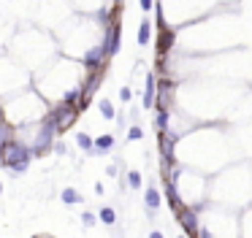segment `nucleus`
Masks as SVG:
<instances>
[{"label": "nucleus", "instance_id": "obj_16", "mask_svg": "<svg viewBox=\"0 0 252 238\" xmlns=\"http://www.w3.org/2000/svg\"><path fill=\"white\" fill-rule=\"evenodd\" d=\"M95 222H98V214H92V211H84L82 214V225L84 227H92Z\"/></svg>", "mask_w": 252, "mask_h": 238}, {"label": "nucleus", "instance_id": "obj_6", "mask_svg": "<svg viewBox=\"0 0 252 238\" xmlns=\"http://www.w3.org/2000/svg\"><path fill=\"white\" fill-rule=\"evenodd\" d=\"M103 46H106V54H109V57H114V54L119 52V27H112V30H109Z\"/></svg>", "mask_w": 252, "mask_h": 238}, {"label": "nucleus", "instance_id": "obj_24", "mask_svg": "<svg viewBox=\"0 0 252 238\" xmlns=\"http://www.w3.org/2000/svg\"><path fill=\"white\" fill-rule=\"evenodd\" d=\"M176 238H187V236H176Z\"/></svg>", "mask_w": 252, "mask_h": 238}, {"label": "nucleus", "instance_id": "obj_9", "mask_svg": "<svg viewBox=\"0 0 252 238\" xmlns=\"http://www.w3.org/2000/svg\"><path fill=\"white\" fill-rule=\"evenodd\" d=\"M60 200H63L65 206H76V203H82V195H79V190H73V187H65V190L60 192Z\"/></svg>", "mask_w": 252, "mask_h": 238}, {"label": "nucleus", "instance_id": "obj_8", "mask_svg": "<svg viewBox=\"0 0 252 238\" xmlns=\"http://www.w3.org/2000/svg\"><path fill=\"white\" fill-rule=\"evenodd\" d=\"M155 89H158L155 87V76L149 73L147 76V87H144V108H152L155 106Z\"/></svg>", "mask_w": 252, "mask_h": 238}, {"label": "nucleus", "instance_id": "obj_5", "mask_svg": "<svg viewBox=\"0 0 252 238\" xmlns=\"http://www.w3.org/2000/svg\"><path fill=\"white\" fill-rule=\"evenodd\" d=\"M114 146H117V138H114L112 133L98 135V138H95V154H106V151H112Z\"/></svg>", "mask_w": 252, "mask_h": 238}, {"label": "nucleus", "instance_id": "obj_18", "mask_svg": "<svg viewBox=\"0 0 252 238\" xmlns=\"http://www.w3.org/2000/svg\"><path fill=\"white\" fill-rule=\"evenodd\" d=\"M130 98H133V89H130V87H122V89H119V100H125V103H128Z\"/></svg>", "mask_w": 252, "mask_h": 238}, {"label": "nucleus", "instance_id": "obj_7", "mask_svg": "<svg viewBox=\"0 0 252 238\" xmlns=\"http://www.w3.org/2000/svg\"><path fill=\"white\" fill-rule=\"evenodd\" d=\"M155 128H158L160 135L168 133V108L165 106H158V116H155Z\"/></svg>", "mask_w": 252, "mask_h": 238}, {"label": "nucleus", "instance_id": "obj_4", "mask_svg": "<svg viewBox=\"0 0 252 238\" xmlns=\"http://www.w3.org/2000/svg\"><path fill=\"white\" fill-rule=\"evenodd\" d=\"M160 203H163V195H160L158 187H147V192H144V206H147V214L152 216L155 211L160 209Z\"/></svg>", "mask_w": 252, "mask_h": 238}, {"label": "nucleus", "instance_id": "obj_14", "mask_svg": "<svg viewBox=\"0 0 252 238\" xmlns=\"http://www.w3.org/2000/svg\"><path fill=\"white\" fill-rule=\"evenodd\" d=\"M14 141V130L8 125H0V144H11Z\"/></svg>", "mask_w": 252, "mask_h": 238}, {"label": "nucleus", "instance_id": "obj_23", "mask_svg": "<svg viewBox=\"0 0 252 238\" xmlns=\"http://www.w3.org/2000/svg\"><path fill=\"white\" fill-rule=\"evenodd\" d=\"M0 195H3V184H0Z\"/></svg>", "mask_w": 252, "mask_h": 238}, {"label": "nucleus", "instance_id": "obj_11", "mask_svg": "<svg viewBox=\"0 0 252 238\" xmlns=\"http://www.w3.org/2000/svg\"><path fill=\"white\" fill-rule=\"evenodd\" d=\"M149 38H152V24H149V19H144L138 27V46H147Z\"/></svg>", "mask_w": 252, "mask_h": 238}, {"label": "nucleus", "instance_id": "obj_3", "mask_svg": "<svg viewBox=\"0 0 252 238\" xmlns=\"http://www.w3.org/2000/svg\"><path fill=\"white\" fill-rule=\"evenodd\" d=\"M109 57L106 54V46L103 43H98V46H92L87 54H84V68H90V70H98L100 65H103V60Z\"/></svg>", "mask_w": 252, "mask_h": 238}, {"label": "nucleus", "instance_id": "obj_19", "mask_svg": "<svg viewBox=\"0 0 252 238\" xmlns=\"http://www.w3.org/2000/svg\"><path fill=\"white\" fill-rule=\"evenodd\" d=\"M106 176H112V179H117V176H119L117 165H109V168H106Z\"/></svg>", "mask_w": 252, "mask_h": 238}, {"label": "nucleus", "instance_id": "obj_21", "mask_svg": "<svg viewBox=\"0 0 252 238\" xmlns=\"http://www.w3.org/2000/svg\"><path fill=\"white\" fill-rule=\"evenodd\" d=\"M54 151H57V154H65L68 149H65V144H54Z\"/></svg>", "mask_w": 252, "mask_h": 238}, {"label": "nucleus", "instance_id": "obj_12", "mask_svg": "<svg viewBox=\"0 0 252 238\" xmlns=\"http://www.w3.org/2000/svg\"><path fill=\"white\" fill-rule=\"evenodd\" d=\"M98 219L103 222V225H117V211H114L112 206H103V209L98 211Z\"/></svg>", "mask_w": 252, "mask_h": 238}, {"label": "nucleus", "instance_id": "obj_1", "mask_svg": "<svg viewBox=\"0 0 252 238\" xmlns=\"http://www.w3.org/2000/svg\"><path fill=\"white\" fill-rule=\"evenodd\" d=\"M33 146H24L19 144V141H11V144L6 146V157H3V165L6 168L14 171V176L24 173V171L30 168V160H33Z\"/></svg>", "mask_w": 252, "mask_h": 238}, {"label": "nucleus", "instance_id": "obj_20", "mask_svg": "<svg viewBox=\"0 0 252 238\" xmlns=\"http://www.w3.org/2000/svg\"><path fill=\"white\" fill-rule=\"evenodd\" d=\"M152 6H155L152 0H141V8H144V11H152Z\"/></svg>", "mask_w": 252, "mask_h": 238}, {"label": "nucleus", "instance_id": "obj_10", "mask_svg": "<svg viewBox=\"0 0 252 238\" xmlns=\"http://www.w3.org/2000/svg\"><path fill=\"white\" fill-rule=\"evenodd\" d=\"M76 144L82 151H87V154H95V138L87 133H76Z\"/></svg>", "mask_w": 252, "mask_h": 238}, {"label": "nucleus", "instance_id": "obj_22", "mask_svg": "<svg viewBox=\"0 0 252 238\" xmlns=\"http://www.w3.org/2000/svg\"><path fill=\"white\" fill-rule=\"evenodd\" d=\"M149 238H165V236L160 230H152V233H149Z\"/></svg>", "mask_w": 252, "mask_h": 238}, {"label": "nucleus", "instance_id": "obj_15", "mask_svg": "<svg viewBox=\"0 0 252 238\" xmlns=\"http://www.w3.org/2000/svg\"><path fill=\"white\" fill-rule=\"evenodd\" d=\"M128 187L130 190H138L141 187V173L138 171H128Z\"/></svg>", "mask_w": 252, "mask_h": 238}, {"label": "nucleus", "instance_id": "obj_17", "mask_svg": "<svg viewBox=\"0 0 252 238\" xmlns=\"http://www.w3.org/2000/svg\"><path fill=\"white\" fill-rule=\"evenodd\" d=\"M138 138H144V130H141L138 125H133V128L128 130V141H138Z\"/></svg>", "mask_w": 252, "mask_h": 238}, {"label": "nucleus", "instance_id": "obj_13", "mask_svg": "<svg viewBox=\"0 0 252 238\" xmlns=\"http://www.w3.org/2000/svg\"><path fill=\"white\" fill-rule=\"evenodd\" d=\"M98 108H100V114H103V119H117V111H114V106H112V100H100L98 103Z\"/></svg>", "mask_w": 252, "mask_h": 238}, {"label": "nucleus", "instance_id": "obj_2", "mask_svg": "<svg viewBox=\"0 0 252 238\" xmlns=\"http://www.w3.org/2000/svg\"><path fill=\"white\" fill-rule=\"evenodd\" d=\"M176 214H179L176 219H179V225L184 227V233H187V236H198V227H201L198 209H187V206H182Z\"/></svg>", "mask_w": 252, "mask_h": 238}]
</instances>
